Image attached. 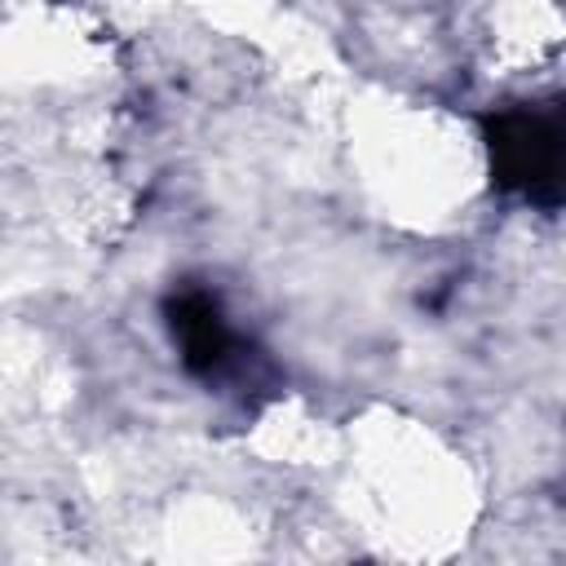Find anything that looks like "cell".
Instances as JSON below:
<instances>
[{"label":"cell","mask_w":566,"mask_h":566,"mask_svg":"<svg viewBox=\"0 0 566 566\" xmlns=\"http://www.w3.org/2000/svg\"><path fill=\"white\" fill-rule=\"evenodd\" d=\"M491 172L539 208H566V106H517L486 124Z\"/></svg>","instance_id":"obj_1"},{"label":"cell","mask_w":566,"mask_h":566,"mask_svg":"<svg viewBox=\"0 0 566 566\" xmlns=\"http://www.w3.org/2000/svg\"><path fill=\"white\" fill-rule=\"evenodd\" d=\"M168 314V332L181 349V363L186 371H195L199 380H221L230 376L243 358H239V336L230 332L221 305L212 292L203 287H181L168 296L164 305Z\"/></svg>","instance_id":"obj_2"}]
</instances>
